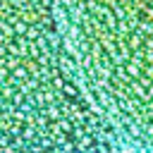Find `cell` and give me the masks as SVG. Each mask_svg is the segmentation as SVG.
I'll list each match as a JSON object with an SVG mask.
<instances>
[{
  "label": "cell",
  "instance_id": "cell-2",
  "mask_svg": "<svg viewBox=\"0 0 153 153\" xmlns=\"http://www.w3.org/2000/svg\"><path fill=\"white\" fill-rule=\"evenodd\" d=\"M79 74L112 134L153 153V0H57Z\"/></svg>",
  "mask_w": 153,
  "mask_h": 153
},
{
  "label": "cell",
  "instance_id": "cell-1",
  "mask_svg": "<svg viewBox=\"0 0 153 153\" xmlns=\"http://www.w3.org/2000/svg\"><path fill=\"white\" fill-rule=\"evenodd\" d=\"M0 153H115L57 0H0Z\"/></svg>",
  "mask_w": 153,
  "mask_h": 153
}]
</instances>
